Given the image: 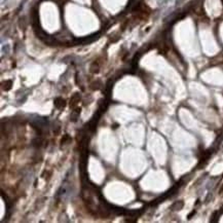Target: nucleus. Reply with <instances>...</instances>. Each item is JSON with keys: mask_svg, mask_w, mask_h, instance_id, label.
I'll return each mask as SVG.
<instances>
[{"mask_svg": "<svg viewBox=\"0 0 223 223\" xmlns=\"http://www.w3.org/2000/svg\"><path fill=\"white\" fill-rule=\"evenodd\" d=\"M183 208V202H177L172 206V209L174 211H179L180 209Z\"/></svg>", "mask_w": 223, "mask_h": 223, "instance_id": "1", "label": "nucleus"}, {"mask_svg": "<svg viewBox=\"0 0 223 223\" xmlns=\"http://www.w3.org/2000/svg\"><path fill=\"white\" fill-rule=\"evenodd\" d=\"M99 69H100V67H99L98 63L97 62H94L93 65L91 66V71H92L93 73H97V72H99Z\"/></svg>", "mask_w": 223, "mask_h": 223, "instance_id": "2", "label": "nucleus"}, {"mask_svg": "<svg viewBox=\"0 0 223 223\" xmlns=\"http://www.w3.org/2000/svg\"><path fill=\"white\" fill-rule=\"evenodd\" d=\"M3 89H4L5 91H8V90H10V87H11V81L10 80H8V81H5L4 83H3Z\"/></svg>", "mask_w": 223, "mask_h": 223, "instance_id": "3", "label": "nucleus"}, {"mask_svg": "<svg viewBox=\"0 0 223 223\" xmlns=\"http://www.w3.org/2000/svg\"><path fill=\"white\" fill-rule=\"evenodd\" d=\"M219 194H223V185H221V188L219 190Z\"/></svg>", "mask_w": 223, "mask_h": 223, "instance_id": "4", "label": "nucleus"}]
</instances>
